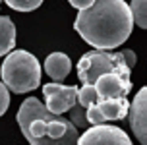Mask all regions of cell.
<instances>
[{"mask_svg":"<svg viewBox=\"0 0 147 145\" xmlns=\"http://www.w3.org/2000/svg\"><path fill=\"white\" fill-rule=\"evenodd\" d=\"M74 29L87 45L112 51L124 43L134 29L130 6L124 0H95L89 8L78 12Z\"/></svg>","mask_w":147,"mask_h":145,"instance_id":"obj_1","label":"cell"},{"mask_svg":"<svg viewBox=\"0 0 147 145\" xmlns=\"http://www.w3.org/2000/svg\"><path fill=\"white\" fill-rule=\"evenodd\" d=\"M16 120L25 139L33 145H72L78 141V128L60 114H52L35 97L22 103Z\"/></svg>","mask_w":147,"mask_h":145,"instance_id":"obj_2","label":"cell"},{"mask_svg":"<svg viewBox=\"0 0 147 145\" xmlns=\"http://www.w3.org/2000/svg\"><path fill=\"white\" fill-rule=\"evenodd\" d=\"M2 83L14 93H29L41 83V64L27 51H10L0 68Z\"/></svg>","mask_w":147,"mask_h":145,"instance_id":"obj_3","label":"cell"},{"mask_svg":"<svg viewBox=\"0 0 147 145\" xmlns=\"http://www.w3.org/2000/svg\"><path fill=\"white\" fill-rule=\"evenodd\" d=\"M107 72H120L124 76H130V68L126 64L122 52H110V51H91L85 52L78 62V78L81 83H95V80L101 74Z\"/></svg>","mask_w":147,"mask_h":145,"instance_id":"obj_4","label":"cell"},{"mask_svg":"<svg viewBox=\"0 0 147 145\" xmlns=\"http://www.w3.org/2000/svg\"><path fill=\"white\" fill-rule=\"evenodd\" d=\"M45 95V107L52 114H64L70 110L76 97H78V87L76 85H62V83H47L43 85Z\"/></svg>","mask_w":147,"mask_h":145,"instance_id":"obj_5","label":"cell"},{"mask_svg":"<svg viewBox=\"0 0 147 145\" xmlns=\"http://www.w3.org/2000/svg\"><path fill=\"white\" fill-rule=\"evenodd\" d=\"M76 143L81 145H130V138L126 136L124 130H120L116 126H107L105 124H93L83 136H78V141Z\"/></svg>","mask_w":147,"mask_h":145,"instance_id":"obj_6","label":"cell"},{"mask_svg":"<svg viewBox=\"0 0 147 145\" xmlns=\"http://www.w3.org/2000/svg\"><path fill=\"white\" fill-rule=\"evenodd\" d=\"M97 101L99 99H114V97H128L132 91V80L130 76H124L120 72H107L101 74L95 80Z\"/></svg>","mask_w":147,"mask_h":145,"instance_id":"obj_7","label":"cell"},{"mask_svg":"<svg viewBox=\"0 0 147 145\" xmlns=\"http://www.w3.org/2000/svg\"><path fill=\"white\" fill-rule=\"evenodd\" d=\"M130 126L132 132L136 134V139L141 145L147 143V89L141 87V91H138L136 99L130 103Z\"/></svg>","mask_w":147,"mask_h":145,"instance_id":"obj_8","label":"cell"},{"mask_svg":"<svg viewBox=\"0 0 147 145\" xmlns=\"http://www.w3.org/2000/svg\"><path fill=\"white\" fill-rule=\"evenodd\" d=\"M99 110L103 112V116L107 118V122L110 120H124L130 109V103L126 97H114V99H99L95 103Z\"/></svg>","mask_w":147,"mask_h":145,"instance_id":"obj_9","label":"cell"},{"mask_svg":"<svg viewBox=\"0 0 147 145\" xmlns=\"http://www.w3.org/2000/svg\"><path fill=\"white\" fill-rule=\"evenodd\" d=\"M70 70H72V60L64 52H52L45 60V72L54 81H62L64 78H68Z\"/></svg>","mask_w":147,"mask_h":145,"instance_id":"obj_10","label":"cell"},{"mask_svg":"<svg viewBox=\"0 0 147 145\" xmlns=\"http://www.w3.org/2000/svg\"><path fill=\"white\" fill-rule=\"evenodd\" d=\"M16 47V25L8 16H0V56H6Z\"/></svg>","mask_w":147,"mask_h":145,"instance_id":"obj_11","label":"cell"},{"mask_svg":"<svg viewBox=\"0 0 147 145\" xmlns=\"http://www.w3.org/2000/svg\"><path fill=\"white\" fill-rule=\"evenodd\" d=\"M130 12H132L134 23L138 27L145 29L147 27V0H132Z\"/></svg>","mask_w":147,"mask_h":145,"instance_id":"obj_12","label":"cell"},{"mask_svg":"<svg viewBox=\"0 0 147 145\" xmlns=\"http://www.w3.org/2000/svg\"><path fill=\"white\" fill-rule=\"evenodd\" d=\"M76 103H78V105H81L83 109H87V107H91L93 103H97L95 85H91V83H83V87H81V89H78Z\"/></svg>","mask_w":147,"mask_h":145,"instance_id":"obj_13","label":"cell"},{"mask_svg":"<svg viewBox=\"0 0 147 145\" xmlns=\"http://www.w3.org/2000/svg\"><path fill=\"white\" fill-rule=\"evenodd\" d=\"M70 122L76 126V128H80V130H85L89 124H87V118H85V109L78 105V103H74L72 107H70Z\"/></svg>","mask_w":147,"mask_h":145,"instance_id":"obj_14","label":"cell"},{"mask_svg":"<svg viewBox=\"0 0 147 145\" xmlns=\"http://www.w3.org/2000/svg\"><path fill=\"white\" fill-rule=\"evenodd\" d=\"M16 12H33L43 4V0H4Z\"/></svg>","mask_w":147,"mask_h":145,"instance_id":"obj_15","label":"cell"},{"mask_svg":"<svg viewBox=\"0 0 147 145\" xmlns=\"http://www.w3.org/2000/svg\"><path fill=\"white\" fill-rule=\"evenodd\" d=\"M85 118H87V124H91V126L93 124H105L107 122V118L103 116V112L99 110V107H97L95 103L85 109Z\"/></svg>","mask_w":147,"mask_h":145,"instance_id":"obj_16","label":"cell"},{"mask_svg":"<svg viewBox=\"0 0 147 145\" xmlns=\"http://www.w3.org/2000/svg\"><path fill=\"white\" fill-rule=\"evenodd\" d=\"M10 107V93H8V87L0 81V116L4 114Z\"/></svg>","mask_w":147,"mask_h":145,"instance_id":"obj_17","label":"cell"},{"mask_svg":"<svg viewBox=\"0 0 147 145\" xmlns=\"http://www.w3.org/2000/svg\"><path fill=\"white\" fill-rule=\"evenodd\" d=\"M122 56H124V60H126V64H128V68L132 70L134 66H136V52L130 51V49H126V51L122 52Z\"/></svg>","mask_w":147,"mask_h":145,"instance_id":"obj_18","label":"cell"},{"mask_svg":"<svg viewBox=\"0 0 147 145\" xmlns=\"http://www.w3.org/2000/svg\"><path fill=\"white\" fill-rule=\"evenodd\" d=\"M68 2H70L74 8H78V10H85V8H89L95 0H68Z\"/></svg>","mask_w":147,"mask_h":145,"instance_id":"obj_19","label":"cell"},{"mask_svg":"<svg viewBox=\"0 0 147 145\" xmlns=\"http://www.w3.org/2000/svg\"><path fill=\"white\" fill-rule=\"evenodd\" d=\"M0 2H2V0H0Z\"/></svg>","mask_w":147,"mask_h":145,"instance_id":"obj_20","label":"cell"}]
</instances>
